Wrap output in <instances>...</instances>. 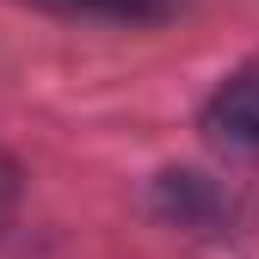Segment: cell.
<instances>
[{"instance_id": "1", "label": "cell", "mask_w": 259, "mask_h": 259, "mask_svg": "<svg viewBox=\"0 0 259 259\" xmlns=\"http://www.w3.org/2000/svg\"><path fill=\"white\" fill-rule=\"evenodd\" d=\"M204 130H210L222 148L259 154V62L216 87V99H210V111H204Z\"/></svg>"}, {"instance_id": "2", "label": "cell", "mask_w": 259, "mask_h": 259, "mask_svg": "<svg viewBox=\"0 0 259 259\" xmlns=\"http://www.w3.org/2000/svg\"><path fill=\"white\" fill-rule=\"evenodd\" d=\"M93 7H148V0H93Z\"/></svg>"}]
</instances>
